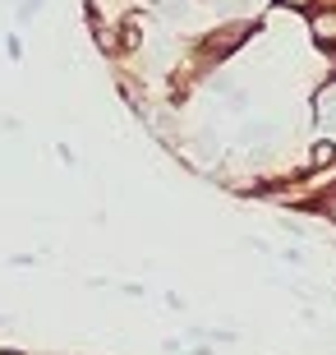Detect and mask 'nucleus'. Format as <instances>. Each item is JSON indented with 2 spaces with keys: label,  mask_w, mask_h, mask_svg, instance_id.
I'll use <instances>...</instances> for the list:
<instances>
[{
  "label": "nucleus",
  "mask_w": 336,
  "mask_h": 355,
  "mask_svg": "<svg viewBox=\"0 0 336 355\" xmlns=\"http://www.w3.org/2000/svg\"><path fill=\"white\" fill-rule=\"evenodd\" d=\"M290 5H304V0H290Z\"/></svg>",
  "instance_id": "nucleus-2"
},
{
  "label": "nucleus",
  "mask_w": 336,
  "mask_h": 355,
  "mask_svg": "<svg viewBox=\"0 0 336 355\" xmlns=\"http://www.w3.org/2000/svg\"><path fill=\"white\" fill-rule=\"evenodd\" d=\"M318 37H336V14L332 19H318Z\"/></svg>",
  "instance_id": "nucleus-1"
}]
</instances>
